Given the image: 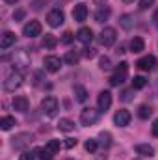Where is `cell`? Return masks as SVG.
Listing matches in <instances>:
<instances>
[{
    "label": "cell",
    "mask_w": 158,
    "mask_h": 160,
    "mask_svg": "<svg viewBox=\"0 0 158 160\" xmlns=\"http://www.w3.org/2000/svg\"><path fill=\"white\" fill-rule=\"evenodd\" d=\"M99 138H101V145H102V147L108 149V147L112 145V134H110V132H101Z\"/></svg>",
    "instance_id": "cell-29"
},
{
    "label": "cell",
    "mask_w": 158,
    "mask_h": 160,
    "mask_svg": "<svg viewBox=\"0 0 158 160\" xmlns=\"http://www.w3.org/2000/svg\"><path fill=\"white\" fill-rule=\"evenodd\" d=\"M11 104H13V110H17V112H28L30 110V101L26 97H22V95L15 97Z\"/></svg>",
    "instance_id": "cell-15"
},
{
    "label": "cell",
    "mask_w": 158,
    "mask_h": 160,
    "mask_svg": "<svg viewBox=\"0 0 158 160\" xmlns=\"http://www.w3.org/2000/svg\"><path fill=\"white\" fill-rule=\"evenodd\" d=\"M145 84H147L145 77H134V80H132V88L134 89H141V88H145Z\"/></svg>",
    "instance_id": "cell-32"
},
{
    "label": "cell",
    "mask_w": 158,
    "mask_h": 160,
    "mask_svg": "<svg viewBox=\"0 0 158 160\" xmlns=\"http://www.w3.org/2000/svg\"><path fill=\"white\" fill-rule=\"evenodd\" d=\"M65 147H67V149L77 147V140H75V138H67V140H65Z\"/></svg>",
    "instance_id": "cell-38"
},
{
    "label": "cell",
    "mask_w": 158,
    "mask_h": 160,
    "mask_svg": "<svg viewBox=\"0 0 158 160\" xmlns=\"http://www.w3.org/2000/svg\"><path fill=\"white\" fill-rule=\"evenodd\" d=\"M4 2H6V4H17L19 0H4Z\"/></svg>",
    "instance_id": "cell-46"
},
{
    "label": "cell",
    "mask_w": 158,
    "mask_h": 160,
    "mask_svg": "<svg viewBox=\"0 0 158 160\" xmlns=\"http://www.w3.org/2000/svg\"><path fill=\"white\" fill-rule=\"evenodd\" d=\"M22 86V73L21 71H11L7 77H6V80H4V89L6 91H15V89H19Z\"/></svg>",
    "instance_id": "cell-1"
},
{
    "label": "cell",
    "mask_w": 158,
    "mask_h": 160,
    "mask_svg": "<svg viewBox=\"0 0 158 160\" xmlns=\"http://www.w3.org/2000/svg\"><path fill=\"white\" fill-rule=\"evenodd\" d=\"M78 60H80V54L77 52V50H69V52L63 56V62H65V63H69V65L78 63Z\"/></svg>",
    "instance_id": "cell-24"
},
{
    "label": "cell",
    "mask_w": 158,
    "mask_h": 160,
    "mask_svg": "<svg viewBox=\"0 0 158 160\" xmlns=\"http://www.w3.org/2000/svg\"><path fill=\"white\" fill-rule=\"evenodd\" d=\"M123 2H125V4H132L134 0H123Z\"/></svg>",
    "instance_id": "cell-47"
},
{
    "label": "cell",
    "mask_w": 158,
    "mask_h": 160,
    "mask_svg": "<svg viewBox=\"0 0 158 160\" xmlns=\"http://www.w3.org/2000/svg\"><path fill=\"white\" fill-rule=\"evenodd\" d=\"M138 116H140V119H149V118L153 116V108L147 106V104H141V106L138 108Z\"/></svg>",
    "instance_id": "cell-26"
},
{
    "label": "cell",
    "mask_w": 158,
    "mask_h": 160,
    "mask_svg": "<svg viewBox=\"0 0 158 160\" xmlns=\"http://www.w3.org/2000/svg\"><path fill=\"white\" fill-rule=\"evenodd\" d=\"M22 34L26 38H37V36H41V22L39 21H28L22 26Z\"/></svg>",
    "instance_id": "cell-8"
},
{
    "label": "cell",
    "mask_w": 158,
    "mask_h": 160,
    "mask_svg": "<svg viewBox=\"0 0 158 160\" xmlns=\"http://www.w3.org/2000/svg\"><path fill=\"white\" fill-rule=\"evenodd\" d=\"M132 119V116H130V112L128 110H125V108H121L116 112V116H114V123L117 125V127H126L128 123Z\"/></svg>",
    "instance_id": "cell-13"
},
{
    "label": "cell",
    "mask_w": 158,
    "mask_h": 160,
    "mask_svg": "<svg viewBox=\"0 0 158 160\" xmlns=\"http://www.w3.org/2000/svg\"><path fill=\"white\" fill-rule=\"evenodd\" d=\"M22 17H24V9H17V11L13 13V19H15V21H21Z\"/></svg>",
    "instance_id": "cell-39"
},
{
    "label": "cell",
    "mask_w": 158,
    "mask_h": 160,
    "mask_svg": "<svg viewBox=\"0 0 158 160\" xmlns=\"http://www.w3.org/2000/svg\"><path fill=\"white\" fill-rule=\"evenodd\" d=\"M99 108L95 110V108H84L82 110V114H80V123L84 125V127H91V125H95L97 121H99Z\"/></svg>",
    "instance_id": "cell-4"
},
{
    "label": "cell",
    "mask_w": 158,
    "mask_h": 160,
    "mask_svg": "<svg viewBox=\"0 0 158 160\" xmlns=\"http://www.w3.org/2000/svg\"><path fill=\"white\" fill-rule=\"evenodd\" d=\"M117 39V32H116V28H112V26H106L101 34H99V43L102 45V47H112L114 43Z\"/></svg>",
    "instance_id": "cell-5"
},
{
    "label": "cell",
    "mask_w": 158,
    "mask_h": 160,
    "mask_svg": "<svg viewBox=\"0 0 158 160\" xmlns=\"http://www.w3.org/2000/svg\"><path fill=\"white\" fill-rule=\"evenodd\" d=\"M99 63H101L99 67H101L102 71H110V69H112V62H110V58H108V56H102Z\"/></svg>",
    "instance_id": "cell-33"
},
{
    "label": "cell",
    "mask_w": 158,
    "mask_h": 160,
    "mask_svg": "<svg viewBox=\"0 0 158 160\" xmlns=\"http://www.w3.org/2000/svg\"><path fill=\"white\" fill-rule=\"evenodd\" d=\"M119 24H121L125 30H132V28H134V24H136V19H134V15L125 13V15H121V17H119Z\"/></svg>",
    "instance_id": "cell-19"
},
{
    "label": "cell",
    "mask_w": 158,
    "mask_h": 160,
    "mask_svg": "<svg viewBox=\"0 0 158 160\" xmlns=\"http://www.w3.org/2000/svg\"><path fill=\"white\" fill-rule=\"evenodd\" d=\"M73 19L77 21V22H84L86 19H87V6L86 4H77L75 6V9H73Z\"/></svg>",
    "instance_id": "cell-14"
},
{
    "label": "cell",
    "mask_w": 158,
    "mask_h": 160,
    "mask_svg": "<svg viewBox=\"0 0 158 160\" xmlns=\"http://www.w3.org/2000/svg\"><path fill=\"white\" fill-rule=\"evenodd\" d=\"M41 110H43V114H47L48 118L56 116V114H58V101H56V97H52V95L45 97V99L41 101Z\"/></svg>",
    "instance_id": "cell-6"
},
{
    "label": "cell",
    "mask_w": 158,
    "mask_h": 160,
    "mask_svg": "<svg viewBox=\"0 0 158 160\" xmlns=\"http://www.w3.org/2000/svg\"><path fill=\"white\" fill-rule=\"evenodd\" d=\"M116 52H117V54H123V52H125V47H123V45H119V47H117V50H116Z\"/></svg>",
    "instance_id": "cell-44"
},
{
    "label": "cell",
    "mask_w": 158,
    "mask_h": 160,
    "mask_svg": "<svg viewBox=\"0 0 158 160\" xmlns=\"http://www.w3.org/2000/svg\"><path fill=\"white\" fill-rule=\"evenodd\" d=\"M77 39H78L80 43H84V45L91 43V41H93V32H91V28H86V26H82L78 32H77Z\"/></svg>",
    "instance_id": "cell-16"
},
{
    "label": "cell",
    "mask_w": 158,
    "mask_h": 160,
    "mask_svg": "<svg viewBox=\"0 0 158 160\" xmlns=\"http://www.w3.org/2000/svg\"><path fill=\"white\" fill-rule=\"evenodd\" d=\"M56 45H58L56 36H52V34H45V36H43V47H45V48H54Z\"/></svg>",
    "instance_id": "cell-25"
},
{
    "label": "cell",
    "mask_w": 158,
    "mask_h": 160,
    "mask_svg": "<svg viewBox=\"0 0 158 160\" xmlns=\"http://www.w3.org/2000/svg\"><path fill=\"white\" fill-rule=\"evenodd\" d=\"M153 4H155V0H140V2H138L140 9H143V11H145V9H149Z\"/></svg>",
    "instance_id": "cell-35"
},
{
    "label": "cell",
    "mask_w": 158,
    "mask_h": 160,
    "mask_svg": "<svg viewBox=\"0 0 158 160\" xmlns=\"http://www.w3.org/2000/svg\"><path fill=\"white\" fill-rule=\"evenodd\" d=\"M34 84H39L41 82V78H43V73H41V71H37V73H36V75H34Z\"/></svg>",
    "instance_id": "cell-42"
},
{
    "label": "cell",
    "mask_w": 158,
    "mask_h": 160,
    "mask_svg": "<svg viewBox=\"0 0 158 160\" xmlns=\"http://www.w3.org/2000/svg\"><path fill=\"white\" fill-rule=\"evenodd\" d=\"M97 147H99V142H97V140H93V138L86 140V143H84V149H86L87 153H95V151H97Z\"/></svg>",
    "instance_id": "cell-30"
},
{
    "label": "cell",
    "mask_w": 158,
    "mask_h": 160,
    "mask_svg": "<svg viewBox=\"0 0 158 160\" xmlns=\"http://www.w3.org/2000/svg\"><path fill=\"white\" fill-rule=\"evenodd\" d=\"M45 147H47V151H48L50 155H56V153L60 151L62 143H60V140H48V143H47Z\"/></svg>",
    "instance_id": "cell-27"
},
{
    "label": "cell",
    "mask_w": 158,
    "mask_h": 160,
    "mask_svg": "<svg viewBox=\"0 0 158 160\" xmlns=\"http://www.w3.org/2000/svg\"><path fill=\"white\" fill-rule=\"evenodd\" d=\"M136 67L138 69H141V71H153L155 67H156V58L155 56H143V58H140L138 62H136Z\"/></svg>",
    "instance_id": "cell-10"
},
{
    "label": "cell",
    "mask_w": 158,
    "mask_h": 160,
    "mask_svg": "<svg viewBox=\"0 0 158 160\" xmlns=\"http://www.w3.org/2000/svg\"><path fill=\"white\" fill-rule=\"evenodd\" d=\"M34 153H36V157H37V158H41V160H50L52 157H54V155H50V153L47 151V147H41V149H36Z\"/></svg>",
    "instance_id": "cell-31"
},
{
    "label": "cell",
    "mask_w": 158,
    "mask_h": 160,
    "mask_svg": "<svg viewBox=\"0 0 158 160\" xmlns=\"http://www.w3.org/2000/svg\"><path fill=\"white\" fill-rule=\"evenodd\" d=\"M75 97H77L78 102H86V101H87V91H86L84 86H80V84L75 86Z\"/></svg>",
    "instance_id": "cell-23"
},
{
    "label": "cell",
    "mask_w": 158,
    "mask_h": 160,
    "mask_svg": "<svg viewBox=\"0 0 158 160\" xmlns=\"http://www.w3.org/2000/svg\"><path fill=\"white\" fill-rule=\"evenodd\" d=\"M95 4H99V6H101V8H102V6H104V4H106V0H95Z\"/></svg>",
    "instance_id": "cell-45"
},
{
    "label": "cell",
    "mask_w": 158,
    "mask_h": 160,
    "mask_svg": "<svg viewBox=\"0 0 158 160\" xmlns=\"http://www.w3.org/2000/svg\"><path fill=\"white\" fill-rule=\"evenodd\" d=\"M132 93H134V88H132V89H125V91L121 93V101H125V102L132 101Z\"/></svg>",
    "instance_id": "cell-34"
},
{
    "label": "cell",
    "mask_w": 158,
    "mask_h": 160,
    "mask_svg": "<svg viewBox=\"0 0 158 160\" xmlns=\"http://www.w3.org/2000/svg\"><path fill=\"white\" fill-rule=\"evenodd\" d=\"M136 153L141 155V157H153V155H155V149H153L149 143H138V145H136Z\"/></svg>",
    "instance_id": "cell-20"
},
{
    "label": "cell",
    "mask_w": 158,
    "mask_h": 160,
    "mask_svg": "<svg viewBox=\"0 0 158 160\" xmlns=\"http://www.w3.org/2000/svg\"><path fill=\"white\" fill-rule=\"evenodd\" d=\"M97 106H99L101 112H106L112 106V93L110 91H101L99 97H97Z\"/></svg>",
    "instance_id": "cell-12"
},
{
    "label": "cell",
    "mask_w": 158,
    "mask_h": 160,
    "mask_svg": "<svg viewBox=\"0 0 158 160\" xmlns=\"http://www.w3.org/2000/svg\"><path fill=\"white\" fill-rule=\"evenodd\" d=\"M13 125H15V118H11V116H4L0 119V128L2 130H9Z\"/></svg>",
    "instance_id": "cell-28"
},
{
    "label": "cell",
    "mask_w": 158,
    "mask_h": 160,
    "mask_svg": "<svg viewBox=\"0 0 158 160\" xmlns=\"http://www.w3.org/2000/svg\"><path fill=\"white\" fill-rule=\"evenodd\" d=\"M126 77H128V63L126 62H121L117 67H116L112 78H110V84L112 86H119V84H123L126 80Z\"/></svg>",
    "instance_id": "cell-3"
},
{
    "label": "cell",
    "mask_w": 158,
    "mask_h": 160,
    "mask_svg": "<svg viewBox=\"0 0 158 160\" xmlns=\"http://www.w3.org/2000/svg\"><path fill=\"white\" fill-rule=\"evenodd\" d=\"M145 48V43L141 38H134V39L130 41V52H134V54H138V52H141Z\"/></svg>",
    "instance_id": "cell-22"
},
{
    "label": "cell",
    "mask_w": 158,
    "mask_h": 160,
    "mask_svg": "<svg viewBox=\"0 0 158 160\" xmlns=\"http://www.w3.org/2000/svg\"><path fill=\"white\" fill-rule=\"evenodd\" d=\"M58 128L63 130V132H71L75 128V121H71L69 118H62V119L58 121Z\"/></svg>",
    "instance_id": "cell-21"
},
{
    "label": "cell",
    "mask_w": 158,
    "mask_h": 160,
    "mask_svg": "<svg viewBox=\"0 0 158 160\" xmlns=\"http://www.w3.org/2000/svg\"><path fill=\"white\" fill-rule=\"evenodd\" d=\"M108 17H110V8H106V6H102V8H99L95 11V22H99V24L106 22Z\"/></svg>",
    "instance_id": "cell-18"
},
{
    "label": "cell",
    "mask_w": 158,
    "mask_h": 160,
    "mask_svg": "<svg viewBox=\"0 0 158 160\" xmlns=\"http://www.w3.org/2000/svg\"><path fill=\"white\" fill-rule=\"evenodd\" d=\"M19 160H36V153H30V151H24L22 155H21V158Z\"/></svg>",
    "instance_id": "cell-36"
},
{
    "label": "cell",
    "mask_w": 158,
    "mask_h": 160,
    "mask_svg": "<svg viewBox=\"0 0 158 160\" xmlns=\"http://www.w3.org/2000/svg\"><path fill=\"white\" fill-rule=\"evenodd\" d=\"M73 38H75V36H73L71 32H65V34H63V38H62V43H65V45H69V43L73 41Z\"/></svg>",
    "instance_id": "cell-37"
},
{
    "label": "cell",
    "mask_w": 158,
    "mask_h": 160,
    "mask_svg": "<svg viewBox=\"0 0 158 160\" xmlns=\"http://www.w3.org/2000/svg\"><path fill=\"white\" fill-rule=\"evenodd\" d=\"M15 41H17V38H15L13 32H4V34H2V39H0V48L6 50V48H9L11 45H15Z\"/></svg>",
    "instance_id": "cell-17"
},
{
    "label": "cell",
    "mask_w": 158,
    "mask_h": 160,
    "mask_svg": "<svg viewBox=\"0 0 158 160\" xmlns=\"http://www.w3.org/2000/svg\"><path fill=\"white\" fill-rule=\"evenodd\" d=\"M43 65H45V69H47L48 73H58L60 67H62V60H60L58 56H47V58L43 60Z\"/></svg>",
    "instance_id": "cell-11"
},
{
    "label": "cell",
    "mask_w": 158,
    "mask_h": 160,
    "mask_svg": "<svg viewBox=\"0 0 158 160\" xmlns=\"http://www.w3.org/2000/svg\"><path fill=\"white\" fill-rule=\"evenodd\" d=\"M95 54H97V52H95V48H91V47H89V48H86V50H84V56H86V58H93V56H95Z\"/></svg>",
    "instance_id": "cell-40"
},
{
    "label": "cell",
    "mask_w": 158,
    "mask_h": 160,
    "mask_svg": "<svg viewBox=\"0 0 158 160\" xmlns=\"http://www.w3.org/2000/svg\"><path fill=\"white\" fill-rule=\"evenodd\" d=\"M13 65H15L17 71H19V69H26V67L30 65V58H28L26 50H19V52L13 54Z\"/></svg>",
    "instance_id": "cell-9"
},
{
    "label": "cell",
    "mask_w": 158,
    "mask_h": 160,
    "mask_svg": "<svg viewBox=\"0 0 158 160\" xmlns=\"http://www.w3.org/2000/svg\"><path fill=\"white\" fill-rule=\"evenodd\" d=\"M63 19H65V15H63V11L62 9H52V11H48V15H47V22H48V26H52V28H58V26H62L63 24Z\"/></svg>",
    "instance_id": "cell-7"
},
{
    "label": "cell",
    "mask_w": 158,
    "mask_h": 160,
    "mask_svg": "<svg viewBox=\"0 0 158 160\" xmlns=\"http://www.w3.org/2000/svg\"><path fill=\"white\" fill-rule=\"evenodd\" d=\"M151 132H153V136L155 138H158V119L153 121V127H151Z\"/></svg>",
    "instance_id": "cell-41"
},
{
    "label": "cell",
    "mask_w": 158,
    "mask_h": 160,
    "mask_svg": "<svg viewBox=\"0 0 158 160\" xmlns=\"http://www.w3.org/2000/svg\"><path fill=\"white\" fill-rule=\"evenodd\" d=\"M32 142H34V136L30 132H19L15 138H11V147L17 151H24Z\"/></svg>",
    "instance_id": "cell-2"
},
{
    "label": "cell",
    "mask_w": 158,
    "mask_h": 160,
    "mask_svg": "<svg viewBox=\"0 0 158 160\" xmlns=\"http://www.w3.org/2000/svg\"><path fill=\"white\" fill-rule=\"evenodd\" d=\"M153 24H155V26L158 28V9L155 11V13H153Z\"/></svg>",
    "instance_id": "cell-43"
}]
</instances>
